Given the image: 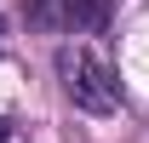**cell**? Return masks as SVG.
Wrapping results in <instances>:
<instances>
[{
    "label": "cell",
    "instance_id": "6da1fadb",
    "mask_svg": "<svg viewBox=\"0 0 149 143\" xmlns=\"http://www.w3.org/2000/svg\"><path fill=\"white\" fill-rule=\"evenodd\" d=\"M57 74H63V92L80 115H115L120 103V80H115L109 57H97L92 46H63L57 52Z\"/></svg>",
    "mask_w": 149,
    "mask_h": 143
},
{
    "label": "cell",
    "instance_id": "7a4b0ae2",
    "mask_svg": "<svg viewBox=\"0 0 149 143\" xmlns=\"http://www.w3.org/2000/svg\"><path fill=\"white\" fill-rule=\"evenodd\" d=\"M57 17L69 23L74 35H97V29H109L115 0H57Z\"/></svg>",
    "mask_w": 149,
    "mask_h": 143
},
{
    "label": "cell",
    "instance_id": "3957f363",
    "mask_svg": "<svg viewBox=\"0 0 149 143\" xmlns=\"http://www.w3.org/2000/svg\"><path fill=\"white\" fill-rule=\"evenodd\" d=\"M0 143H12V126H6V120H0Z\"/></svg>",
    "mask_w": 149,
    "mask_h": 143
},
{
    "label": "cell",
    "instance_id": "277c9868",
    "mask_svg": "<svg viewBox=\"0 0 149 143\" xmlns=\"http://www.w3.org/2000/svg\"><path fill=\"white\" fill-rule=\"evenodd\" d=\"M0 46H6V23H0Z\"/></svg>",
    "mask_w": 149,
    "mask_h": 143
}]
</instances>
